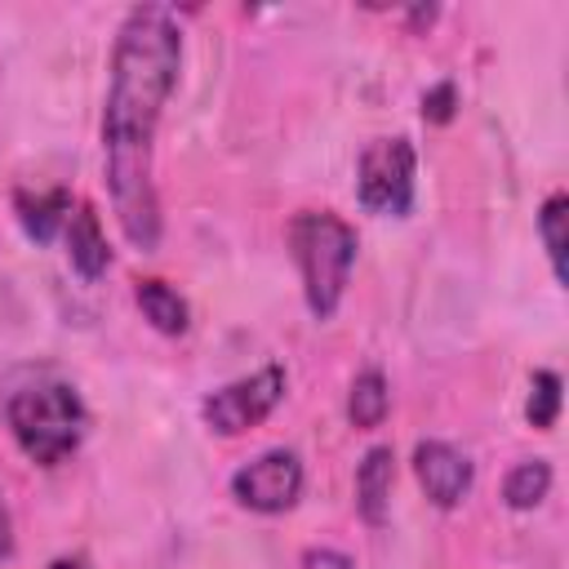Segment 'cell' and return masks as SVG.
I'll list each match as a JSON object with an SVG mask.
<instances>
[{
    "label": "cell",
    "mask_w": 569,
    "mask_h": 569,
    "mask_svg": "<svg viewBox=\"0 0 569 569\" xmlns=\"http://www.w3.org/2000/svg\"><path fill=\"white\" fill-rule=\"evenodd\" d=\"M565 196L556 191L547 204H542V213H538V231H542V244H547V258H551V271H556V280H565Z\"/></svg>",
    "instance_id": "15"
},
{
    "label": "cell",
    "mask_w": 569,
    "mask_h": 569,
    "mask_svg": "<svg viewBox=\"0 0 569 569\" xmlns=\"http://www.w3.org/2000/svg\"><path fill=\"white\" fill-rule=\"evenodd\" d=\"M9 427L40 467L62 462L84 436V405L67 382H36L9 396Z\"/></svg>",
    "instance_id": "3"
},
{
    "label": "cell",
    "mask_w": 569,
    "mask_h": 569,
    "mask_svg": "<svg viewBox=\"0 0 569 569\" xmlns=\"http://www.w3.org/2000/svg\"><path fill=\"white\" fill-rule=\"evenodd\" d=\"M413 471H418V485L427 489V498L436 507H458L462 493L471 489V462H467V453H458L445 440H422L413 449Z\"/></svg>",
    "instance_id": "7"
},
{
    "label": "cell",
    "mask_w": 569,
    "mask_h": 569,
    "mask_svg": "<svg viewBox=\"0 0 569 569\" xmlns=\"http://www.w3.org/2000/svg\"><path fill=\"white\" fill-rule=\"evenodd\" d=\"M178 62H182V40L173 18L156 4L133 9L111 53L102 156H107V182H111L120 227L138 249H156L160 240V204L151 187V138L178 84Z\"/></svg>",
    "instance_id": "1"
},
{
    "label": "cell",
    "mask_w": 569,
    "mask_h": 569,
    "mask_svg": "<svg viewBox=\"0 0 569 569\" xmlns=\"http://www.w3.org/2000/svg\"><path fill=\"white\" fill-rule=\"evenodd\" d=\"M284 396V369L280 365H267L249 378H236L227 387H218L209 400H204V422L218 431V436H240L249 427H258Z\"/></svg>",
    "instance_id": "5"
},
{
    "label": "cell",
    "mask_w": 569,
    "mask_h": 569,
    "mask_svg": "<svg viewBox=\"0 0 569 569\" xmlns=\"http://www.w3.org/2000/svg\"><path fill=\"white\" fill-rule=\"evenodd\" d=\"M138 307L160 333H182L187 329V302L164 280H138Z\"/></svg>",
    "instance_id": "10"
},
{
    "label": "cell",
    "mask_w": 569,
    "mask_h": 569,
    "mask_svg": "<svg viewBox=\"0 0 569 569\" xmlns=\"http://www.w3.org/2000/svg\"><path fill=\"white\" fill-rule=\"evenodd\" d=\"M49 569H89V565H84V560H80V556H67V560H53V565H49Z\"/></svg>",
    "instance_id": "19"
},
{
    "label": "cell",
    "mask_w": 569,
    "mask_h": 569,
    "mask_svg": "<svg viewBox=\"0 0 569 569\" xmlns=\"http://www.w3.org/2000/svg\"><path fill=\"white\" fill-rule=\"evenodd\" d=\"M13 547V525H9V511H4V502H0V556Z\"/></svg>",
    "instance_id": "18"
},
{
    "label": "cell",
    "mask_w": 569,
    "mask_h": 569,
    "mask_svg": "<svg viewBox=\"0 0 569 569\" xmlns=\"http://www.w3.org/2000/svg\"><path fill=\"white\" fill-rule=\"evenodd\" d=\"M302 569H351V560L342 551H329V547H311L302 556Z\"/></svg>",
    "instance_id": "17"
},
{
    "label": "cell",
    "mask_w": 569,
    "mask_h": 569,
    "mask_svg": "<svg viewBox=\"0 0 569 569\" xmlns=\"http://www.w3.org/2000/svg\"><path fill=\"white\" fill-rule=\"evenodd\" d=\"M391 409V391H387V378L378 369H365L356 382H351V396H347V418L356 427H378Z\"/></svg>",
    "instance_id": "11"
},
{
    "label": "cell",
    "mask_w": 569,
    "mask_h": 569,
    "mask_svg": "<svg viewBox=\"0 0 569 569\" xmlns=\"http://www.w3.org/2000/svg\"><path fill=\"white\" fill-rule=\"evenodd\" d=\"M231 493L249 507V511H289L302 493V462L289 449H267L262 458L244 462L231 476Z\"/></svg>",
    "instance_id": "6"
},
{
    "label": "cell",
    "mask_w": 569,
    "mask_h": 569,
    "mask_svg": "<svg viewBox=\"0 0 569 569\" xmlns=\"http://www.w3.org/2000/svg\"><path fill=\"white\" fill-rule=\"evenodd\" d=\"M360 204L373 213H405L413 204V147L409 138H373L356 164Z\"/></svg>",
    "instance_id": "4"
},
{
    "label": "cell",
    "mask_w": 569,
    "mask_h": 569,
    "mask_svg": "<svg viewBox=\"0 0 569 569\" xmlns=\"http://www.w3.org/2000/svg\"><path fill=\"white\" fill-rule=\"evenodd\" d=\"M391 480H396V458L387 445L369 449L360 471H356V507L369 525H382L387 520V507H391Z\"/></svg>",
    "instance_id": "9"
},
{
    "label": "cell",
    "mask_w": 569,
    "mask_h": 569,
    "mask_svg": "<svg viewBox=\"0 0 569 569\" xmlns=\"http://www.w3.org/2000/svg\"><path fill=\"white\" fill-rule=\"evenodd\" d=\"M67 258L84 280H98L107 271L111 249H107V236L98 227L93 204H76V213H67Z\"/></svg>",
    "instance_id": "8"
},
{
    "label": "cell",
    "mask_w": 569,
    "mask_h": 569,
    "mask_svg": "<svg viewBox=\"0 0 569 569\" xmlns=\"http://www.w3.org/2000/svg\"><path fill=\"white\" fill-rule=\"evenodd\" d=\"M18 213H22V227L36 236V240H49L53 236V227L71 213V204H67V196L62 191H49V196H27V191H18Z\"/></svg>",
    "instance_id": "13"
},
{
    "label": "cell",
    "mask_w": 569,
    "mask_h": 569,
    "mask_svg": "<svg viewBox=\"0 0 569 569\" xmlns=\"http://www.w3.org/2000/svg\"><path fill=\"white\" fill-rule=\"evenodd\" d=\"M289 249H293V262L302 271V289H307V307L311 316L329 320L342 302V289H347V271L356 262V231L333 218V213H298L289 222Z\"/></svg>",
    "instance_id": "2"
},
{
    "label": "cell",
    "mask_w": 569,
    "mask_h": 569,
    "mask_svg": "<svg viewBox=\"0 0 569 569\" xmlns=\"http://www.w3.org/2000/svg\"><path fill=\"white\" fill-rule=\"evenodd\" d=\"M453 84H436V89H427V98H422V116L431 120V124H445L449 116H453Z\"/></svg>",
    "instance_id": "16"
},
{
    "label": "cell",
    "mask_w": 569,
    "mask_h": 569,
    "mask_svg": "<svg viewBox=\"0 0 569 569\" xmlns=\"http://www.w3.org/2000/svg\"><path fill=\"white\" fill-rule=\"evenodd\" d=\"M547 489H551V467H547L542 458H533V462H520V467L507 471L502 498H507L516 511H529V507H538V502L547 498Z\"/></svg>",
    "instance_id": "12"
},
{
    "label": "cell",
    "mask_w": 569,
    "mask_h": 569,
    "mask_svg": "<svg viewBox=\"0 0 569 569\" xmlns=\"http://www.w3.org/2000/svg\"><path fill=\"white\" fill-rule=\"evenodd\" d=\"M556 413H560V378H556L551 369H538V373H533V382H529L525 418H529L538 431H547V427L556 422Z\"/></svg>",
    "instance_id": "14"
}]
</instances>
